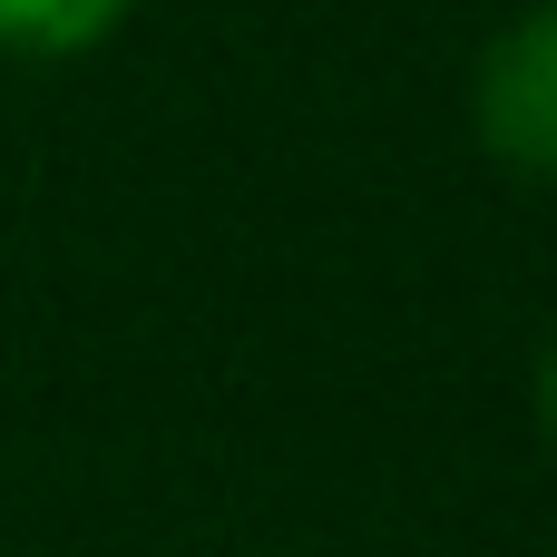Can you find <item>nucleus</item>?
Returning <instances> with one entry per match:
<instances>
[{"label":"nucleus","mask_w":557,"mask_h":557,"mask_svg":"<svg viewBox=\"0 0 557 557\" xmlns=\"http://www.w3.org/2000/svg\"><path fill=\"white\" fill-rule=\"evenodd\" d=\"M470 137L499 176L557 196V0H519L470 59Z\"/></svg>","instance_id":"1"},{"label":"nucleus","mask_w":557,"mask_h":557,"mask_svg":"<svg viewBox=\"0 0 557 557\" xmlns=\"http://www.w3.org/2000/svg\"><path fill=\"white\" fill-rule=\"evenodd\" d=\"M127 20H137V0H0V59L59 69V59L108 49Z\"/></svg>","instance_id":"2"},{"label":"nucleus","mask_w":557,"mask_h":557,"mask_svg":"<svg viewBox=\"0 0 557 557\" xmlns=\"http://www.w3.org/2000/svg\"><path fill=\"white\" fill-rule=\"evenodd\" d=\"M529 431H539V450H548V470H557V333L529 362Z\"/></svg>","instance_id":"3"},{"label":"nucleus","mask_w":557,"mask_h":557,"mask_svg":"<svg viewBox=\"0 0 557 557\" xmlns=\"http://www.w3.org/2000/svg\"><path fill=\"white\" fill-rule=\"evenodd\" d=\"M255 557H284V548H255Z\"/></svg>","instance_id":"4"}]
</instances>
